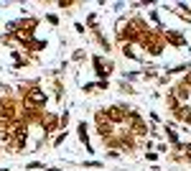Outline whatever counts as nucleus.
I'll return each instance as SVG.
<instances>
[{"mask_svg": "<svg viewBox=\"0 0 191 171\" xmlns=\"http://www.w3.org/2000/svg\"><path fill=\"white\" fill-rule=\"evenodd\" d=\"M28 102H33V105H44L46 102V95L41 89H31L28 92Z\"/></svg>", "mask_w": 191, "mask_h": 171, "instance_id": "f257e3e1", "label": "nucleus"}, {"mask_svg": "<svg viewBox=\"0 0 191 171\" xmlns=\"http://www.w3.org/2000/svg\"><path fill=\"white\" fill-rule=\"evenodd\" d=\"M46 171H59V169H46Z\"/></svg>", "mask_w": 191, "mask_h": 171, "instance_id": "f03ea898", "label": "nucleus"}]
</instances>
